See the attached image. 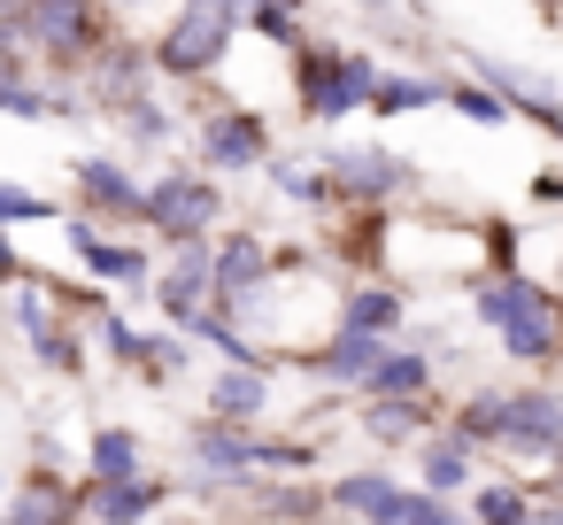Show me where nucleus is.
I'll return each instance as SVG.
<instances>
[{"instance_id": "1", "label": "nucleus", "mask_w": 563, "mask_h": 525, "mask_svg": "<svg viewBox=\"0 0 563 525\" xmlns=\"http://www.w3.org/2000/svg\"><path fill=\"white\" fill-rule=\"evenodd\" d=\"M471 317H478L517 363H548V356L563 348V302H555L540 278H525V271H486V278L471 286Z\"/></svg>"}, {"instance_id": "2", "label": "nucleus", "mask_w": 563, "mask_h": 525, "mask_svg": "<svg viewBox=\"0 0 563 525\" xmlns=\"http://www.w3.org/2000/svg\"><path fill=\"white\" fill-rule=\"evenodd\" d=\"M109 47V0H32L24 24H0V55H40L55 78H86Z\"/></svg>"}, {"instance_id": "3", "label": "nucleus", "mask_w": 563, "mask_h": 525, "mask_svg": "<svg viewBox=\"0 0 563 525\" xmlns=\"http://www.w3.org/2000/svg\"><path fill=\"white\" fill-rule=\"evenodd\" d=\"M240 24H247V0H178L147 55H155V70H163L170 86H194V78H209V70L232 55Z\"/></svg>"}, {"instance_id": "4", "label": "nucleus", "mask_w": 563, "mask_h": 525, "mask_svg": "<svg viewBox=\"0 0 563 525\" xmlns=\"http://www.w3.org/2000/svg\"><path fill=\"white\" fill-rule=\"evenodd\" d=\"M378 86H386V63L378 55H340V47H301L294 55V101L309 124H347L355 109H378Z\"/></svg>"}, {"instance_id": "5", "label": "nucleus", "mask_w": 563, "mask_h": 525, "mask_svg": "<svg viewBox=\"0 0 563 525\" xmlns=\"http://www.w3.org/2000/svg\"><path fill=\"white\" fill-rule=\"evenodd\" d=\"M501 456H517L525 471H563V394L555 386H509L501 394Z\"/></svg>"}, {"instance_id": "6", "label": "nucleus", "mask_w": 563, "mask_h": 525, "mask_svg": "<svg viewBox=\"0 0 563 525\" xmlns=\"http://www.w3.org/2000/svg\"><path fill=\"white\" fill-rule=\"evenodd\" d=\"M324 171H332L340 201H355V209H378V201H394V194L417 186V171H409L394 147H378V140H340V147H324Z\"/></svg>"}, {"instance_id": "7", "label": "nucleus", "mask_w": 563, "mask_h": 525, "mask_svg": "<svg viewBox=\"0 0 563 525\" xmlns=\"http://www.w3.org/2000/svg\"><path fill=\"white\" fill-rule=\"evenodd\" d=\"M224 217V194L217 178H194V171H163L147 186V232H163L170 248L178 240H209V225Z\"/></svg>"}, {"instance_id": "8", "label": "nucleus", "mask_w": 563, "mask_h": 525, "mask_svg": "<svg viewBox=\"0 0 563 525\" xmlns=\"http://www.w3.org/2000/svg\"><path fill=\"white\" fill-rule=\"evenodd\" d=\"M155 302H163V317L178 332H194L217 309V248L209 240H178L170 263H163V278H155Z\"/></svg>"}, {"instance_id": "9", "label": "nucleus", "mask_w": 563, "mask_h": 525, "mask_svg": "<svg viewBox=\"0 0 563 525\" xmlns=\"http://www.w3.org/2000/svg\"><path fill=\"white\" fill-rule=\"evenodd\" d=\"M186 463H194L201 486L255 479V471H263V433H255V425H224V417H209V425L186 433Z\"/></svg>"}, {"instance_id": "10", "label": "nucleus", "mask_w": 563, "mask_h": 525, "mask_svg": "<svg viewBox=\"0 0 563 525\" xmlns=\"http://www.w3.org/2000/svg\"><path fill=\"white\" fill-rule=\"evenodd\" d=\"M278 271H286V248H271L263 232H247V225H240V232L217 248V309H224V317H240V309H247Z\"/></svg>"}, {"instance_id": "11", "label": "nucleus", "mask_w": 563, "mask_h": 525, "mask_svg": "<svg viewBox=\"0 0 563 525\" xmlns=\"http://www.w3.org/2000/svg\"><path fill=\"white\" fill-rule=\"evenodd\" d=\"M201 163L240 178V171H271V124L255 109H217L201 117Z\"/></svg>"}, {"instance_id": "12", "label": "nucleus", "mask_w": 563, "mask_h": 525, "mask_svg": "<svg viewBox=\"0 0 563 525\" xmlns=\"http://www.w3.org/2000/svg\"><path fill=\"white\" fill-rule=\"evenodd\" d=\"M147 70H155V55H140L132 40H109L93 55V70H86V101L101 117H124L132 101H147Z\"/></svg>"}, {"instance_id": "13", "label": "nucleus", "mask_w": 563, "mask_h": 525, "mask_svg": "<svg viewBox=\"0 0 563 525\" xmlns=\"http://www.w3.org/2000/svg\"><path fill=\"white\" fill-rule=\"evenodd\" d=\"M386 348H394V340H378V332H347V325H332V332H324V348H309V356H301V371H309L317 386H355V394H363Z\"/></svg>"}, {"instance_id": "14", "label": "nucleus", "mask_w": 563, "mask_h": 525, "mask_svg": "<svg viewBox=\"0 0 563 525\" xmlns=\"http://www.w3.org/2000/svg\"><path fill=\"white\" fill-rule=\"evenodd\" d=\"M78 201H86V217L147 225V186H140L117 155H86V163H78Z\"/></svg>"}, {"instance_id": "15", "label": "nucleus", "mask_w": 563, "mask_h": 525, "mask_svg": "<svg viewBox=\"0 0 563 525\" xmlns=\"http://www.w3.org/2000/svg\"><path fill=\"white\" fill-rule=\"evenodd\" d=\"M471 70H478L494 94H509V109H517V117H532L540 132H555V140H563V101H555V86H548V78H532L525 63H494V55H471Z\"/></svg>"}, {"instance_id": "16", "label": "nucleus", "mask_w": 563, "mask_h": 525, "mask_svg": "<svg viewBox=\"0 0 563 525\" xmlns=\"http://www.w3.org/2000/svg\"><path fill=\"white\" fill-rule=\"evenodd\" d=\"M332 517H347V525H401L409 517V486L386 479V471H347L332 486Z\"/></svg>"}, {"instance_id": "17", "label": "nucleus", "mask_w": 563, "mask_h": 525, "mask_svg": "<svg viewBox=\"0 0 563 525\" xmlns=\"http://www.w3.org/2000/svg\"><path fill=\"white\" fill-rule=\"evenodd\" d=\"M86 517V486H63V471H24L9 525H78Z\"/></svg>"}, {"instance_id": "18", "label": "nucleus", "mask_w": 563, "mask_h": 525, "mask_svg": "<svg viewBox=\"0 0 563 525\" xmlns=\"http://www.w3.org/2000/svg\"><path fill=\"white\" fill-rule=\"evenodd\" d=\"M201 402H209V417H224V425H255V417L271 409V371H263V363H224Z\"/></svg>"}, {"instance_id": "19", "label": "nucleus", "mask_w": 563, "mask_h": 525, "mask_svg": "<svg viewBox=\"0 0 563 525\" xmlns=\"http://www.w3.org/2000/svg\"><path fill=\"white\" fill-rule=\"evenodd\" d=\"M155 510H163V479H147V471L140 479H93L86 486V517L93 525H147Z\"/></svg>"}, {"instance_id": "20", "label": "nucleus", "mask_w": 563, "mask_h": 525, "mask_svg": "<svg viewBox=\"0 0 563 525\" xmlns=\"http://www.w3.org/2000/svg\"><path fill=\"white\" fill-rule=\"evenodd\" d=\"M78 263H86V278H93V286H124V294H147V286L163 278V271L147 263V248H140V240H93Z\"/></svg>"}, {"instance_id": "21", "label": "nucleus", "mask_w": 563, "mask_h": 525, "mask_svg": "<svg viewBox=\"0 0 563 525\" xmlns=\"http://www.w3.org/2000/svg\"><path fill=\"white\" fill-rule=\"evenodd\" d=\"M363 394H371V402H394V394H401V402H424V394H432V356H424V348H386Z\"/></svg>"}, {"instance_id": "22", "label": "nucleus", "mask_w": 563, "mask_h": 525, "mask_svg": "<svg viewBox=\"0 0 563 525\" xmlns=\"http://www.w3.org/2000/svg\"><path fill=\"white\" fill-rule=\"evenodd\" d=\"M432 425H440V402H432V394H424V402H401V394H394V402H371V394H363V440H394V448H401V440H417V433H432Z\"/></svg>"}, {"instance_id": "23", "label": "nucleus", "mask_w": 563, "mask_h": 525, "mask_svg": "<svg viewBox=\"0 0 563 525\" xmlns=\"http://www.w3.org/2000/svg\"><path fill=\"white\" fill-rule=\"evenodd\" d=\"M271 186H278V201H294V209H332V201H340L332 171H324V163H301V155H271Z\"/></svg>"}, {"instance_id": "24", "label": "nucleus", "mask_w": 563, "mask_h": 525, "mask_svg": "<svg viewBox=\"0 0 563 525\" xmlns=\"http://www.w3.org/2000/svg\"><path fill=\"white\" fill-rule=\"evenodd\" d=\"M340 325H347V332H378V340H394V332H401V294L363 278V286L340 294Z\"/></svg>"}, {"instance_id": "25", "label": "nucleus", "mask_w": 563, "mask_h": 525, "mask_svg": "<svg viewBox=\"0 0 563 525\" xmlns=\"http://www.w3.org/2000/svg\"><path fill=\"white\" fill-rule=\"evenodd\" d=\"M86 471H93V479H140V471H147V440H140L132 425H101V433L86 440Z\"/></svg>"}, {"instance_id": "26", "label": "nucleus", "mask_w": 563, "mask_h": 525, "mask_svg": "<svg viewBox=\"0 0 563 525\" xmlns=\"http://www.w3.org/2000/svg\"><path fill=\"white\" fill-rule=\"evenodd\" d=\"M471 456H478V440H463V433L448 425V433H432V440H424L417 471H424V486H432V494H455V486H471Z\"/></svg>"}, {"instance_id": "27", "label": "nucleus", "mask_w": 563, "mask_h": 525, "mask_svg": "<svg viewBox=\"0 0 563 525\" xmlns=\"http://www.w3.org/2000/svg\"><path fill=\"white\" fill-rule=\"evenodd\" d=\"M532 494H525V479H478V494H471V517L478 525H532Z\"/></svg>"}, {"instance_id": "28", "label": "nucleus", "mask_w": 563, "mask_h": 525, "mask_svg": "<svg viewBox=\"0 0 563 525\" xmlns=\"http://www.w3.org/2000/svg\"><path fill=\"white\" fill-rule=\"evenodd\" d=\"M247 32H263L271 47H309V17H301V0H247Z\"/></svg>"}, {"instance_id": "29", "label": "nucleus", "mask_w": 563, "mask_h": 525, "mask_svg": "<svg viewBox=\"0 0 563 525\" xmlns=\"http://www.w3.org/2000/svg\"><path fill=\"white\" fill-rule=\"evenodd\" d=\"M448 101V86L424 70V78H401V70H386V86H378V109L371 117H409V109H440Z\"/></svg>"}, {"instance_id": "30", "label": "nucleus", "mask_w": 563, "mask_h": 525, "mask_svg": "<svg viewBox=\"0 0 563 525\" xmlns=\"http://www.w3.org/2000/svg\"><path fill=\"white\" fill-rule=\"evenodd\" d=\"M448 109L463 117V124H486V132H501L517 109H509V94H494L486 78H471V86H448Z\"/></svg>"}, {"instance_id": "31", "label": "nucleus", "mask_w": 563, "mask_h": 525, "mask_svg": "<svg viewBox=\"0 0 563 525\" xmlns=\"http://www.w3.org/2000/svg\"><path fill=\"white\" fill-rule=\"evenodd\" d=\"M117 124H124V140H132V147H170V132H178V117H170L155 94H147V101H132Z\"/></svg>"}, {"instance_id": "32", "label": "nucleus", "mask_w": 563, "mask_h": 525, "mask_svg": "<svg viewBox=\"0 0 563 525\" xmlns=\"http://www.w3.org/2000/svg\"><path fill=\"white\" fill-rule=\"evenodd\" d=\"M186 356H194V340L170 325V332H155V340H147V363H140V379H147V386H170V379L186 371Z\"/></svg>"}, {"instance_id": "33", "label": "nucleus", "mask_w": 563, "mask_h": 525, "mask_svg": "<svg viewBox=\"0 0 563 525\" xmlns=\"http://www.w3.org/2000/svg\"><path fill=\"white\" fill-rule=\"evenodd\" d=\"M455 433H463V440H478V448H494V433H501V394H494V386H478V394L455 409Z\"/></svg>"}, {"instance_id": "34", "label": "nucleus", "mask_w": 563, "mask_h": 525, "mask_svg": "<svg viewBox=\"0 0 563 525\" xmlns=\"http://www.w3.org/2000/svg\"><path fill=\"white\" fill-rule=\"evenodd\" d=\"M93 332H101V348H109L117 363H132V371L147 363V332H140V325H124V309H109V317H93Z\"/></svg>"}, {"instance_id": "35", "label": "nucleus", "mask_w": 563, "mask_h": 525, "mask_svg": "<svg viewBox=\"0 0 563 525\" xmlns=\"http://www.w3.org/2000/svg\"><path fill=\"white\" fill-rule=\"evenodd\" d=\"M0 217H9V225H40V217H47V225H63L70 209H63V201H40L32 186H16V178H9V186H0Z\"/></svg>"}, {"instance_id": "36", "label": "nucleus", "mask_w": 563, "mask_h": 525, "mask_svg": "<svg viewBox=\"0 0 563 525\" xmlns=\"http://www.w3.org/2000/svg\"><path fill=\"white\" fill-rule=\"evenodd\" d=\"M401 525H478V517H463L448 494H432V486H424V494H409V517H401Z\"/></svg>"}, {"instance_id": "37", "label": "nucleus", "mask_w": 563, "mask_h": 525, "mask_svg": "<svg viewBox=\"0 0 563 525\" xmlns=\"http://www.w3.org/2000/svg\"><path fill=\"white\" fill-rule=\"evenodd\" d=\"M355 9H363L371 24H386V32H394V24H401V9H409V0H355Z\"/></svg>"}, {"instance_id": "38", "label": "nucleus", "mask_w": 563, "mask_h": 525, "mask_svg": "<svg viewBox=\"0 0 563 525\" xmlns=\"http://www.w3.org/2000/svg\"><path fill=\"white\" fill-rule=\"evenodd\" d=\"M532 201H548V209H555V201H563V171H540V178H532Z\"/></svg>"}, {"instance_id": "39", "label": "nucleus", "mask_w": 563, "mask_h": 525, "mask_svg": "<svg viewBox=\"0 0 563 525\" xmlns=\"http://www.w3.org/2000/svg\"><path fill=\"white\" fill-rule=\"evenodd\" d=\"M532 525H563V502H540V510H532Z\"/></svg>"}, {"instance_id": "40", "label": "nucleus", "mask_w": 563, "mask_h": 525, "mask_svg": "<svg viewBox=\"0 0 563 525\" xmlns=\"http://www.w3.org/2000/svg\"><path fill=\"white\" fill-rule=\"evenodd\" d=\"M109 9H155V0H109Z\"/></svg>"}]
</instances>
